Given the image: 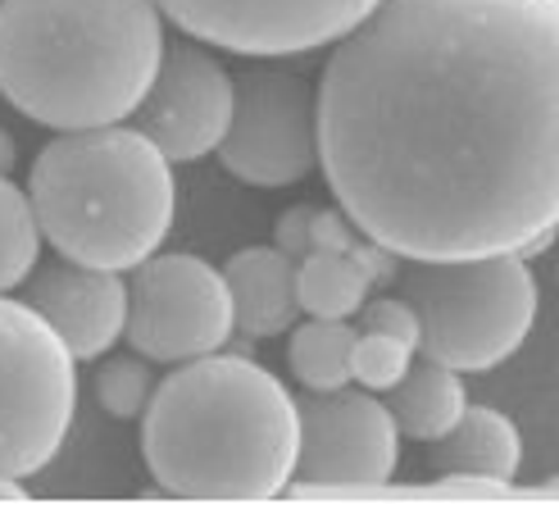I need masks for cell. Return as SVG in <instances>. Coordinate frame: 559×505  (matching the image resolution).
<instances>
[{"label": "cell", "instance_id": "6da1fadb", "mask_svg": "<svg viewBox=\"0 0 559 505\" xmlns=\"http://www.w3.org/2000/svg\"><path fill=\"white\" fill-rule=\"evenodd\" d=\"M319 164L401 260L510 256L559 223V0H382L332 42Z\"/></svg>", "mask_w": 559, "mask_h": 505}, {"label": "cell", "instance_id": "7a4b0ae2", "mask_svg": "<svg viewBox=\"0 0 559 505\" xmlns=\"http://www.w3.org/2000/svg\"><path fill=\"white\" fill-rule=\"evenodd\" d=\"M151 479L182 501H269L296 479L300 406L246 355H195L142 410Z\"/></svg>", "mask_w": 559, "mask_h": 505}, {"label": "cell", "instance_id": "3957f363", "mask_svg": "<svg viewBox=\"0 0 559 505\" xmlns=\"http://www.w3.org/2000/svg\"><path fill=\"white\" fill-rule=\"evenodd\" d=\"M164 50L155 0H0V96L55 132L132 119Z\"/></svg>", "mask_w": 559, "mask_h": 505}, {"label": "cell", "instance_id": "277c9868", "mask_svg": "<svg viewBox=\"0 0 559 505\" xmlns=\"http://www.w3.org/2000/svg\"><path fill=\"white\" fill-rule=\"evenodd\" d=\"M27 196L55 256L132 273L174 228V164L142 128L60 132L27 174Z\"/></svg>", "mask_w": 559, "mask_h": 505}, {"label": "cell", "instance_id": "5b68a950", "mask_svg": "<svg viewBox=\"0 0 559 505\" xmlns=\"http://www.w3.org/2000/svg\"><path fill=\"white\" fill-rule=\"evenodd\" d=\"M401 296L418 310V355L455 374H487L510 360L537 319V278L527 260H414Z\"/></svg>", "mask_w": 559, "mask_h": 505}, {"label": "cell", "instance_id": "8992f818", "mask_svg": "<svg viewBox=\"0 0 559 505\" xmlns=\"http://www.w3.org/2000/svg\"><path fill=\"white\" fill-rule=\"evenodd\" d=\"M78 369L64 337L27 301L0 292V473L46 469L73 428Z\"/></svg>", "mask_w": 559, "mask_h": 505}, {"label": "cell", "instance_id": "52a82bcc", "mask_svg": "<svg viewBox=\"0 0 559 505\" xmlns=\"http://www.w3.org/2000/svg\"><path fill=\"white\" fill-rule=\"evenodd\" d=\"M233 124L218 160L250 187H287L319 164V87L305 73L255 64L233 78Z\"/></svg>", "mask_w": 559, "mask_h": 505}, {"label": "cell", "instance_id": "ba28073f", "mask_svg": "<svg viewBox=\"0 0 559 505\" xmlns=\"http://www.w3.org/2000/svg\"><path fill=\"white\" fill-rule=\"evenodd\" d=\"M237 332L233 292L223 269L201 256H155L128 278V328L123 337L136 355L159 364H182L195 355L223 351Z\"/></svg>", "mask_w": 559, "mask_h": 505}, {"label": "cell", "instance_id": "9c48e42d", "mask_svg": "<svg viewBox=\"0 0 559 505\" xmlns=\"http://www.w3.org/2000/svg\"><path fill=\"white\" fill-rule=\"evenodd\" d=\"M191 42L250 60H283L342 42L382 0H155Z\"/></svg>", "mask_w": 559, "mask_h": 505}, {"label": "cell", "instance_id": "30bf717a", "mask_svg": "<svg viewBox=\"0 0 559 505\" xmlns=\"http://www.w3.org/2000/svg\"><path fill=\"white\" fill-rule=\"evenodd\" d=\"M300 406V488H382L401 460V428L373 391H314Z\"/></svg>", "mask_w": 559, "mask_h": 505}, {"label": "cell", "instance_id": "8fae6325", "mask_svg": "<svg viewBox=\"0 0 559 505\" xmlns=\"http://www.w3.org/2000/svg\"><path fill=\"white\" fill-rule=\"evenodd\" d=\"M233 73L218 64V55L182 42L164 50L151 92L132 109V128H142L169 164H191L218 151L233 124Z\"/></svg>", "mask_w": 559, "mask_h": 505}, {"label": "cell", "instance_id": "7c38bea8", "mask_svg": "<svg viewBox=\"0 0 559 505\" xmlns=\"http://www.w3.org/2000/svg\"><path fill=\"white\" fill-rule=\"evenodd\" d=\"M27 305L64 337L73 360H100L128 328V283L115 269L50 260L33 269Z\"/></svg>", "mask_w": 559, "mask_h": 505}, {"label": "cell", "instance_id": "4fadbf2b", "mask_svg": "<svg viewBox=\"0 0 559 505\" xmlns=\"http://www.w3.org/2000/svg\"><path fill=\"white\" fill-rule=\"evenodd\" d=\"M233 292V319L241 337H277L300 315L296 296V260L277 246H246L223 265Z\"/></svg>", "mask_w": 559, "mask_h": 505}, {"label": "cell", "instance_id": "5bb4252c", "mask_svg": "<svg viewBox=\"0 0 559 505\" xmlns=\"http://www.w3.org/2000/svg\"><path fill=\"white\" fill-rule=\"evenodd\" d=\"M432 465L441 473H478V479L510 483L523 465V437L510 414L491 406H468L460 424L432 442Z\"/></svg>", "mask_w": 559, "mask_h": 505}, {"label": "cell", "instance_id": "9a60e30c", "mask_svg": "<svg viewBox=\"0 0 559 505\" xmlns=\"http://www.w3.org/2000/svg\"><path fill=\"white\" fill-rule=\"evenodd\" d=\"M396 428L414 442H437L445 437L460 414L468 410V397H464V374H455L451 364H437V360H414L405 378L391 387V401H386Z\"/></svg>", "mask_w": 559, "mask_h": 505}, {"label": "cell", "instance_id": "2e32d148", "mask_svg": "<svg viewBox=\"0 0 559 505\" xmlns=\"http://www.w3.org/2000/svg\"><path fill=\"white\" fill-rule=\"evenodd\" d=\"M369 278L350 256L337 250H310L305 260H296V296L300 310L310 319H350L359 315V305L369 301Z\"/></svg>", "mask_w": 559, "mask_h": 505}, {"label": "cell", "instance_id": "e0dca14e", "mask_svg": "<svg viewBox=\"0 0 559 505\" xmlns=\"http://www.w3.org/2000/svg\"><path fill=\"white\" fill-rule=\"evenodd\" d=\"M355 328L346 319H310L292 328V374L300 378V387L310 391H337L350 387V355H355Z\"/></svg>", "mask_w": 559, "mask_h": 505}, {"label": "cell", "instance_id": "ac0fdd59", "mask_svg": "<svg viewBox=\"0 0 559 505\" xmlns=\"http://www.w3.org/2000/svg\"><path fill=\"white\" fill-rule=\"evenodd\" d=\"M41 223L33 210L27 187H14L10 174H0V292H14L33 278L41 260Z\"/></svg>", "mask_w": 559, "mask_h": 505}, {"label": "cell", "instance_id": "d6986e66", "mask_svg": "<svg viewBox=\"0 0 559 505\" xmlns=\"http://www.w3.org/2000/svg\"><path fill=\"white\" fill-rule=\"evenodd\" d=\"M151 391H155V378L146 369V360L136 355H109L96 369V401L115 419H142Z\"/></svg>", "mask_w": 559, "mask_h": 505}, {"label": "cell", "instance_id": "ffe728a7", "mask_svg": "<svg viewBox=\"0 0 559 505\" xmlns=\"http://www.w3.org/2000/svg\"><path fill=\"white\" fill-rule=\"evenodd\" d=\"M414 364V347H405L401 337H386V332H359L355 337V355H350V378L365 387V391H391L405 369Z\"/></svg>", "mask_w": 559, "mask_h": 505}, {"label": "cell", "instance_id": "44dd1931", "mask_svg": "<svg viewBox=\"0 0 559 505\" xmlns=\"http://www.w3.org/2000/svg\"><path fill=\"white\" fill-rule=\"evenodd\" d=\"M359 315H365V328H369V332L401 337L405 347L418 351V337H424V328H418V310H414L405 296H378V301H365V305H359Z\"/></svg>", "mask_w": 559, "mask_h": 505}, {"label": "cell", "instance_id": "7402d4cb", "mask_svg": "<svg viewBox=\"0 0 559 505\" xmlns=\"http://www.w3.org/2000/svg\"><path fill=\"white\" fill-rule=\"evenodd\" d=\"M350 260L365 269V278H369V287H391L401 278V256L391 246H382V242H373V237H365L359 233V242L350 246Z\"/></svg>", "mask_w": 559, "mask_h": 505}, {"label": "cell", "instance_id": "603a6c76", "mask_svg": "<svg viewBox=\"0 0 559 505\" xmlns=\"http://www.w3.org/2000/svg\"><path fill=\"white\" fill-rule=\"evenodd\" d=\"M359 242V228L350 223V214L337 205V210H314V223H310V246L314 250H337V256H350V246Z\"/></svg>", "mask_w": 559, "mask_h": 505}, {"label": "cell", "instance_id": "cb8c5ba5", "mask_svg": "<svg viewBox=\"0 0 559 505\" xmlns=\"http://www.w3.org/2000/svg\"><path fill=\"white\" fill-rule=\"evenodd\" d=\"M310 223H314V205H292V210H283L277 214V223H273V246L283 250V256H292V260H305L310 256Z\"/></svg>", "mask_w": 559, "mask_h": 505}, {"label": "cell", "instance_id": "d4e9b609", "mask_svg": "<svg viewBox=\"0 0 559 505\" xmlns=\"http://www.w3.org/2000/svg\"><path fill=\"white\" fill-rule=\"evenodd\" d=\"M555 242H559V223H546V228L527 237V242L514 250V256H519V260H537V256H546V250H550Z\"/></svg>", "mask_w": 559, "mask_h": 505}, {"label": "cell", "instance_id": "484cf974", "mask_svg": "<svg viewBox=\"0 0 559 505\" xmlns=\"http://www.w3.org/2000/svg\"><path fill=\"white\" fill-rule=\"evenodd\" d=\"M19 164V146H14V132L0 128V174H10V168Z\"/></svg>", "mask_w": 559, "mask_h": 505}, {"label": "cell", "instance_id": "4316f807", "mask_svg": "<svg viewBox=\"0 0 559 505\" xmlns=\"http://www.w3.org/2000/svg\"><path fill=\"white\" fill-rule=\"evenodd\" d=\"M0 501H27V488L14 479V473H0Z\"/></svg>", "mask_w": 559, "mask_h": 505}, {"label": "cell", "instance_id": "83f0119b", "mask_svg": "<svg viewBox=\"0 0 559 505\" xmlns=\"http://www.w3.org/2000/svg\"><path fill=\"white\" fill-rule=\"evenodd\" d=\"M537 492H542V496H550V501H559V473H555V479H546Z\"/></svg>", "mask_w": 559, "mask_h": 505}]
</instances>
